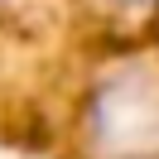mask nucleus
I'll return each mask as SVG.
<instances>
[{
	"mask_svg": "<svg viewBox=\"0 0 159 159\" xmlns=\"http://www.w3.org/2000/svg\"><path fill=\"white\" fill-rule=\"evenodd\" d=\"M97 140L111 154H149L159 149V77L125 68L97 97Z\"/></svg>",
	"mask_w": 159,
	"mask_h": 159,
	"instance_id": "f257e3e1",
	"label": "nucleus"
}]
</instances>
